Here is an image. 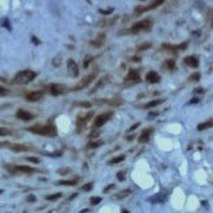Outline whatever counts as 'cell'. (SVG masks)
<instances>
[{"label":"cell","instance_id":"cell-1","mask_svg":"<svg viewBox=\"0 0 213 213\" xmlns=\"http://www.w3.org/2000/svg\"><path fill=\"white\" fill-rule=\"evenodd\" d=\"M30 133L37 134L40 136H47V137H54L57 136V128L51 123L46 124H33L27 128Z\"/></svg>","mask_w":213,"mask_h":213},{"label":"cell","instance_id":"cell-2","mask_svg":"<svg viewBox=\"0 0 213 213\" xmlns=\"http://www.w3.org/2000/svg\"><path fill=\"white\" fill-rule=\"evenodd\" d=\"M36 77H37V73L35 71L27 69V70L19 71L17 75L12 78L11 83L12 84H17V85H25V84H28L30 82H32Z\"/></svg>","mask_w":213,"mask_h":213},{"label":"cell","instance_id":"cell-3","mask_svg":"<svg viewBox=\"0 0 213 213\" xmlns=\"http://www.w3.org/2000/svg\"><path fill=\"white\" fill-rule=\"evenodd\" d=\"M5 169L9 172V174L13 175H21V174H33L37 172L35 168L25 166V165H14V163H5L4 165Z\"/></svg>","mask_w":213,"mask_h":213},{"label":"cell","instance_id":"cell-4","mask_svg":"<svg viewBox=\"0 0 213 213\" xmlns=\"http://www.w3.org/2000/svg\"><path fill=\"white\" fill-rule=\"evenodd\" d=\"M151 26H153V21L151 19H143L133 24V26L128 30V33L137 35L140 32H147V31H151Z\"/></svg>","mask_w":213,"mask_h":213},{"label":"cell","instance_id":"cell-5","mask_svg":"<svg viewBox=\"0 0 213 213\" xmlns=\"http://www.w3.org/2000/svg\"><path fill=\"white\" fill-rule=\"evenodd\" d=\"M96 76H97V73L96 72H91V73H89L88 76H85L84 78H82V80L73 87V88L71 89L72 91H80V90H83L84 88H87L90 83H92V80L96 78Z\"/></svg>","mask_w":213,"mask_h":213},{"label":"cell","instance_id":"cell-6","mask_svg":"<svg viewBox=\"0 0 213 213\" xmlns=\"http://www.w3.org/2000/svg\"><path fill=\"white\" fill-rule=\"evenodd\" d=\"M114 116V111H109V113H104V114H99L95 117V120H94V129H96V128H101L102 125H104V124L108 122V121H110V118Z\"/></svg>","mask_w":213,"mask_h":213},{"label":"cell","instance_id":"cell-7","mask_svg":"<svg viewBox=\"0 0 213 213\" xmlns=\"http://www.w3.org/2000/svg\"><path fill=\"white\" fill-rule=\"evenodd\" d=\"M140 80H141V76H140L139 70L130 69V70L128 71L127 76L124 77L123 82L124 84H137V83H140Z\"/></svg>","mask_w":213,"mask_h":213},{"label":"cell","instance_id":"cell-8","mask_svg":"<svg viewBox=\"0 0 213 213\" xmlns=\"http://www.w3.org/2000/svg\"><path fill=\"white\" fill-rule=\"evenodd\" d=\"M5 147H7L9 151H16V153H24V151H33L31 146L23 144V143H12V142H5Z\"/></svg>","mask_w":213,"mask_h":213},{"label":"cell","instance_id":"cell-9","mask_svg":"<svg viewBox=\"0 0 213 213\" xmlns=\"http://www.w3.org/2000/svg\"><path fill=\"white\" fill-rule=\"evenodd\" d=\"M163 1L165 0H153V2H151L149 5H147V6H137L135 11H134V13L136 14V16H140L142 13H146V12H148V11H151V9H156L158 6H160L161 4H163Z\"/></svg>","mask_w":213,"mask_h":213},{"label":"cell","instance_id":"cell-10","mask_svg":"<svg viewBox=\"0 0 213 213\" xmlns=\"http://www.w3.org/2000/svg\"><path fill=\"white\" fill-rule=\"evenodd\" d=\"M92 116H94V113H92V111H90V113H88V114L80 115L78 117H77V121H76V127H77L78 132H80L83 128H85V127H87L89 120H90Z\"/></svg>","mask_w":213,"mask_h":213},{"label":"cell","instance_id":"cell-11","mask_svg":"<svg viewBox=\"0 0 213 213\" xmlns=\"http://www.w3.org/2000/svg\"><path fill=\"white\" fill-rule=\"evenodd\" d=\"M66 66H68V72L70 73L71 77H77L78 76V73H80V71H78V65H77V63L75 62L73 59H68V62H66Z\"/></svg>","mask_w":213,"mask_h":213},{"label":"cell","instance_id":"cell-12","mask_svg":"<svg viewBox=\"0 0 213 213\" xmlns=\"http://www.w3.org/2000/svg\"><path fill=\"white\" fill-rule=\"evenodd\" d=\"M65 91H68V88H65L64 85L61 84H51L50 85V94L52 96H59L65 94Z\"/></svg>","mask_w":213,"mask_h":213},{"label":"cell","instance_id":"cell-13","mask_svg":"<svg viewBox=\"0 0 213 213\" xmlns=\"http://www.w3.org/2000/svg\"><path fill=\"white\" fill-rule=\"evenodd\" d=\"M16 116H17V118L21 120V121H24V122L31 121V120L35 117V116L32 115L30 111H26V110H24V109H18L17 113H16Z\"/></svg>","mask_w":213,"mask_h":213},{"label":"cell","instance_id":"cell-14","mask_svg":"<svg viewBox=\"0 0 213 213\" xmlns=\"http://www.w3.org/2000/svg\"><path fill=\"white\" fill-rule=\"evenodd\" d=\"M153 133H154V129L153 128H147V129L142 130L141 135L139 136V142L140 143H147V142L149 141V139H151V136L153 135Z\"/></svg>","mask_w":213,"mask_h":213},{"label":"cell","instance_id":"cell-15","mask_svg":"<svg viewBox=\"0 0 213 213\" xmlns=\"http://www.w3.org/2000/svg\"><path fill=\"white\" fill-rule=\"evenodd\" d=\"M25 97L30 102H37V101H39V99H42L44 97V92L43 91H31V92L27 94Z\"/></svg>","mask_w":213,"mask_h":213},{"label":"cell","instance_id":"cell-16","mask_svg":"<svg viewBox=\"0 0 213 213\" xmlns=\"http://www.w3.org/2000/svg\"><path fill=\"white\" fill-rule=\"evenodd\" d=\"M146 80H147L148 83H151V84H156V83H159L160 80H161V77L159 76L158 72H155V71H149V72L146 75Z\"/></svg>","mask_w":213,"mask_h":213},{"label":"cell","instance_id":"cell-17","mask_svg":"<svg viewBox=\"0 0 213 213\" xmlns=\"http://www.w3.org/2000/svg\"><path fill=\"white\" fill-rule=\"evenodd\" d=\"M184 63L191 66V68H198L199 66V61L195 56H188V57H185L184 58Z\"/></svg>","mask_w":213,"mask_h":213},{"label":"cell","instance_id":"cell-18","mask_svg":"<svg viewBox=\"0 0 213 213\" xmlns=\"http://www.w3.org/2000/svg\"><path fill=\"white\" fill-rule=\"evenodd\" d=\"M104 40H106V35L104 33H99L96 39H94V40L90 42V44H91V46L98 49V47H101L102 45L104 44Z\"/></svg>","mask_w":213,"mask_h":213},{"label":"cell","instance_id":"cell-19","mask_svg":"<svg viewBox=\"0 0 213 213\" xmlns=\"http://www.w3.org/2000/svg\"><path fill=\"white\" fill-rule=\"evenodd\" d=\"M80 181V179H72V180H59L57 181V185L59 186H75L77 185Z\"/></svg>","mask_w":213,"mask_h":213},{"label":"cell","instance_id":"cell-20","mask_svg":"<svg viewBox=\"0 0 213 213\" xmlns=\"http://www.w3.org/2000/svg\"><path fill=\"white\" fill-rule=\"evenodd\" d=\"M132 194V189H123V191H120L117 194L115 195V199L117 200H122V199H125L127 196Z\"/></svg>","mask_w":213,"mask_h":213},{"label":"cell","instance_id":"cell-21","mask_svg":"<svg viewBox=\"0 0 213 213\" xmlns=\"http://www.w3.org/2000/svg\"><path fill=\"white\" fill-rule=\"evenodd\" d=\"M187 47V43H182L180 45H169L163 44V49H169V50H184Z\"/></svg>","mask_w":213,"mask_h":213},{"label":"cell","instance_id":"cell-22","mask_svg":"<svg viewBox=\"0 0 213 213\" xmlns=\"http://www.w3.org/2000/svg\"><path fill=\"white\" fill-rule=\"evenodd\" d=\"M118 19V17H115V18H111V19H103V20H101L99 23H98V26L99 27H104V26H109V25H111V24H114L116 20Z\"/></svg>","mask_w":213,"mask_h":213},{"label":"cell","instance_id":"cell-23","mask_svg":"<svg viewBox=\"0 0 213 213\" xmlns=\"http://www.w3.org/2000/svg\"><path fill=\"white\" fill-rule=\"evenodd\" d=\"M104 142L101 140H91V142H89V144L87 146L88 149H97L98 147H101Z\"/></svg>","mask_w":213,"mask_h":213},{"label":"cell","instance_id":"cell-24","mask_svg":"<svg viewBox=\"0 0 213 213\" xmlns=\"http://www.w3.org/2000/svg\"><path fill=\"white\" fill-rule=\"evenodd\" d=\"M213 127V121H206L204 123H200L198 124V127H196V129L199 130V132H203L205 129H208V128H212Z\"/></svg>","mask_w":213,"mask_h":213},{"label":"cell","instance_id":"cell-25","mask_svg":"<svg viewBox=\"0 0 213 213\" xmlns=\"http://www.w3.org/2000/svg\"><path fill=\"white\" fill-rule=\"evenodd\" d=\"M165 102V99H155V101H151V102H148V103H146L143 108L144 109H149V108H153V106H156L161 104V103H163Z\"/></svg>","mask_w":213,"mask_h":213},{"label":"cell","instance_id":"cell-26","mask_svg":"<svg viewBox=\"0 0 213 213\" xmlns=\"http://www.w3.org/2000/svg\"><path fill=\"white\" fill-rule=\"evenodd\" d=\"M125 159V155H118V156H116V158H114V159H111V160H109L108 161V165H116V163H120V162H122L123 160Z\"/></svg>","mask_w":213,"mask_h":213},{"label":"cell","instance_id":"cell-27","mask_svg":"<svg viewBox=\"0 0 213 213\" xmlns=\"http://www.w3.org/2000/svg\"><path fill=\"white\" fill-rule=\"evenodd\" d=\"M165 66H166V69H168L169 71H173L175 69V62H174V59H167V61L165 62Z\"/></svg>","mask_w":213,"mask_h":213},{"label":"cell","instance_id":"cell-28","mask_svg":"<svg viewBox=\"0 0 213 213\" xmlns=\"http://www.w3.org/2000/svg\"><path fill=\"white\" fill-rule=\"evenodd\" d=\"M62 195H63V193L58 192V193H54V194H51V195L45 196V199H46V200H49V201H54V200H58L59 198H62Z\"/></svg>","mask_w":213,"mask_h":213},{"label":"cell","instance_id":"cell-29","mask_svg":"<svg viewBox=\"0 0 213 213\" xmlns=\"http://www.w3.org/2000/svg\"><path fill=\"white\" fill-rule=\"evenodd\" d=\"M14 132L12 129L9 128H0V136H9V135H13Z\"/></svg>","mask_w":213,"mask_h":213},{"label":"cell","instance_id":"cell-30","mask_svg":"<svg viewBox=\"0 0 213 213\" xmlns=\"http://www.w3.org/2000/svg\"><path fill=\"white\" fill-rule=\"evenodd\" d=\"M165 196L163 195H160V194H158V195H155L154 198H151V199H149V201L151 203H153V204H155V203H162V201H165Z\"/></svg>","mask_w":213,"mask_h":213},{"label":"cell","instance_id":"cell-31","mask_svg":"<svg viewBox=\"0 0 213 213\" xmlns=\"http://www.w3.org/2000/svg\"><path fill=\"white\" fill-rule=\"evenodd\" d=\"M92 61H94V57H92V56H88V57L84 59V62H83V68H84V69H87L89 65H90V63L92 62Z\"/></svg>","mask_w":213,"mask_h":213},{"label":"cell","instance_id":"cell-32","mask_svg":"<svg viewBox=\"0 0 213 213\" xmlns=\"http://www.w3.org/2000/svg\"><path fill=\"white\" fill-rule=\"evenodd\" d=\"M116 177H117L118 181H124V180H125V170H120V172H117Z\"/></svg>","mask_w":213,"mask_h":213},{"label":"cell","instance_id":"cell-33","mask_svg":"<svg viewBox=\"0 0 213 213\" xmlns=\"http://www.w3.org/2000/svg\"><path fill=\"white\" fill-rule=\"evenodd\" d=\"M75 106H80V108H91V103L90 102H78V103H75Z\"/></svg>","mask_w":213,"mask_h":213},{"label":"cell","instance_id":"cell-34","mask_svg":"<svg viewBox=\"0 0 213 213\" xmlns=\"http://www.w3.org/2000/svg\"><path fill=\"white\" fill-rule=\"evenodd\" d=\"M101 198L99 196H91L90 198V204L92 205V206H95V205H98L99 203H101Z\"/></svg>","mask_w":213,"mask_h":213},{"label":"cell","instance_id":"cell-35","mask_svg":"<svg viewBox=\"0 0 213 213\" xmlns=\"http://www.w3.org/2000/svg\"><path fill=\"white\" fill-rule=\"evenodd\" d=\"M98 12L102 14V16H110L113 12H114V9H98Z\"/></svg>","mask_w":213,"mask_h":213},{"label":"cell","instance_id":"cell-36","mask_svg":"<svg viewBox=\"0 0 213 213\" xmlns=\"http://www.w3.org/2000/svg\"><path fill=\"white\" fill-rule=\"evenodd\" d=\"M92 187H94V182H88V184L83 185L82 189H83L84 192H89V191H91V189H92Z\"/></svg>","mask_w":213,"mask_h":213},{"label":"cell","instance_id":"cell-37","mask_svg":"<svg viewBox=\"0 0 213 213\" xmlns=\"http://www.w3.org/2000/svg\"><path fill=\"white\" fill-rule=\"evenodd\" d=\"M149 47H151V44H149V43H143V44L137 46V51H144V50H147V49H149Z\"/></svg>","mask_w":213,"mask_h":213},{"label":"cell","instance_id":"cell-38","mask_svg":"<svg viewBox=\"0 0 213 213\" xmlns=\"http://www.w3.org/2000/svg\"><path fill=\"white\" fill-rule=\"evenodd\" d=\"M200 78H201V75H200L199 72H195V73H193V75L189 77V80H195V82H198Z\"/></svg>","mask_w":213,"mask_h":213},{"label":"cell","instance_id":"cell-39","mask_svg":"<svg viewBox=\"0 0 213 213\" xmlns=\"http://www.w3.org/2000/svg\"><path fill=\"white\" fill-rule=\"evenodd\" d=\"M70 172H71L70 168H62V169H58V170H57V173L61 174V175H66V174H69Z\"/></svg>","mask_w":213,"mask_h":213},{"label":"cell","instance_id":"cell-40","mask_svg":"<svg viewBox=\"0 0 213 213\" xmlns=\"http://www.w3.org/2000/svg\"><path fill=\"white\" fill-rule=\"evenodd\" d=\"M27 161H30V162H33V163H39L40 162V160L38 159V158H35V156H30V158H26Z\"/></svg>","mask_w":213,"mask_h":213},{"label":"cell","instance_id":"cell-41","mask_svg":"<svg viewBox=\"0 0 213 213\" xmlns=\"http://www.w3.org/2000/svg\"><path fill=\"white\" fill-rule=\"evenodd\" d=\"M115 184H110V185H109V186L108 187H106V188H104V189H103V193H108V192H109V191H111V189H114V188H115Z\"/></svg>","mask_w":213,"mask_h":213},{"label":"cell","instance_id":"cell-42","mask_svg":"<svg viewBox=\"0 0 213 213\" xmlns=\"http://www.w3.org/2000/svg\"><path fill=\"white\" fill-rule=\"evenodd\" d=\"M31 42H32V43H33L35 45H39V44H40V40H39V39H38V38H37L36 36H32V37H31Z\"/></svg>","mask_w":213,"mask_h":213},{"label":"cell","instance_id":"cell-43","mask_svg":"<svg viewBox=\"0 0 213 213\" xmlns=\"http://www.w3.org/2000/svg\"><path fill=\"white\" fill-rule=\"evenodd\" d=\"M26 200L28 201V203H35L36 200H37V198H36V196H35L33 194H30L28 196H27Z\"/></svg>","mask_w":213,"mask_h":213},{"label":"cell","instance_id":"cell-44","mask_svg":"<svg viewBox=\"0 0 213 213\" xmlns=\"http://www.w3.org/2000/svg\"><path fill=\"white\" fill-rule=\"evenodd\" d=\"M61 57H58V58H54L53 59V66H59L61 65Z\"/></svg>","mask_w":213,"mask_h":213},{"label":"cell","instance_id":"cell-45","mask_svg":"<svg viewBox=\"0 0 213 213\" xmlns=\"http://www.w3.org/2000/svg\"><path fill=\"white\" fill-rule=\"evenodd\" d=\"M9 92V91L7 90V89H5L4 87H0V95H2V96H4V95H7Z\"/></svg>","mask_w":213,"mask_h":213},{"label":"cell","instance_id":"cell-46","mask_svg":"<svg viewBox=\"0 0 213 213\" xmlns=\"http://www.w3.org/2000/svg\"><path fill=\"white\" fill-rule=\"evenodd\" d=\"M2 26L6 27L7 30H11V24L9 23V19H5V21L2 23Z\"/></svg>","mask_w":213,"mask_h":213},{"label":"cell","instance_id":"cell-47","mask_svg":"<svg viewBox=\"0 0 213 213\" xmlns=\"http://www.w3.org/2000/svg\"><path fill=\"white\" fill-rule=\"evenodd\" d=\"M137 127H140V123H135L134 125H132V127L129 128V130H128V132H133V130H135Z\"/></svg>","mask_w":213,"mask_h":213},{"label":"cell","instance_id":"cell-48","mask_svg":"<svg viewBox=\"0 0 213 213\" xmlns=\"http://www.w3.org/2000/svg\"><path fill=\"white\" fill-rule=\"evenodd\" d=\"M198 102H199V98H192V99H191V101H189V104H196V103H198Z\"/></svg>","mask_w":213,"mask_h":213},{"label":"cell","instance_id":"cell-49","mask_svg":"<svg viewBox=\"0 0 213 213\" xmlns=\"http://www.w3.org/2000/svg\"><path fill=\"white\" fill-rule=\"evenodd\" d=\"M194 92H195V94H203V92H204V89H203V88H198V89H195V90H194Z\"/></svg>","mask_w":213,"mask_h":213},{"label":"cell","instance_id":"cell-50","mask_svg":"<svg viewBox=\"0 0 213 213\" xmlns=\"http://www.w3.org/2000/svg\"><path fill=\"white\" fill-rule=\"evenodd\" d=\"M132 61H134V62H140V61H141V58H140V57H133V58H132Z\"/></svg>","mask_w":213,"mask_h":213},{"label":"cell","instance_id":"cell-51","mask_svg":"<svg viewBox=\"0 0 213 213\" xmlns=\"http://www.w3.org/2000/svg\"><path fill=\"white\" fill-rule=\"evenodd\" d=\"M127 140H128V141H132V140H134V134H133V135H130V136H128V137H127Z\"/></svg>","mask_w":213,"mask_h":213},{"label":"cell","instance_id":"cell-52","mask_svg":"<svg viewBox=\"0 0 213 213\" xmlns=\"http://www.w3.org/2000/svg\"><path fill=\"white\" fill-rule=\"evenodd\" d=\"M77 195H78V194H77V193H73V194H72V195H71V196H70V200H71V199H73V198H76Z\"/></svg>","mask_w":213,"mask_h":213},{"label":"cell","instance_id":"cell-53","mask_svg":"<svg viewBox=\"0 0 213 213\" xmlns=\"http://www.w3.org/2000/svg\"><path fill=\"white\" fill-rule=\"evenodd\" d=\"M2 147H5V142H0V148H2Z\"/></svg>","mask_w":213,"mask_h":213},{"label":"cell","instance_id":"cell-54","mask_svg":"<svg viewBox=\"0 0 213 213\" xmlns=\"http://www.w3.org/2000/svg\"><path fill=\"white\" fill-rule=\"evenodd\" d=\"M158 113H149V116H156Z\"/></svg>","mask_w":213,"mask_h":213},{"label":"cell","instance_id":"cell-55","mask_svg":"<svg viewBox=\"0 0 213 213\" xmlns=\"http://www.w3.org/2000/svg\"><path fill=\"white\" fill-rule=\"evenodd\" d=\"M80 212H82V213H85V212H89V210H88V208H85V210H82V211H80Z\"/></svg>","mask_w":213,"mask_h":213},{"label":"cell","instance_id":"cell-56","mask_svg":"<svg viewBox=\"0 0 213 213\" xmlns=\"http://www.w3.org/2000/svg\"><path fill=\"white\" fill-rule=\"evenodd\" d=\"M203 205H204L205 207H207V203H206V201H203Z\"/></svg>","mask_w":213,"mask_h":213},{"label":"cell","instance_id":"cell-57","mask_svg":"<svg viewBox=\"0 0 213 213\" xmlns=\"http://www.w3.org/2000/svg\"><path fill=\"white\" fill-rule=\"evenodd\" d=\"M1 193H2V189H0V194H1Z\"/></svg>","mask_w":213,"mask_h":213}]
</instances>
